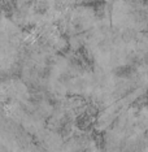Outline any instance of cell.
Masks as SVG:
<instances>
[{"mask_svg": "<svg viewBox=\"0 0 148 152\" xmlns=\"http://www.w3.org/2000/svg\"><path fill=\"white\" fill-rule=\"evenodd\" d=\"M144 137H146V138H147V139H148V129L146 130V133H144Z\"/></svg>", "mask_w": 148, "mask_h": 152, "instance_id": "1", "label": "cell"}]
</instances>
